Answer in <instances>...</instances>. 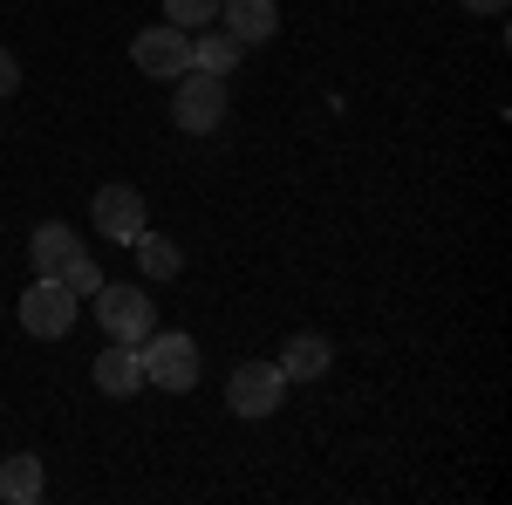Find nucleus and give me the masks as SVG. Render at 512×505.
<instances>
[{"label": "nucleus", "mask_w": 512, "mask_h": 505, "mask_svg": "<svg viewBox=\"0 0 512 505\" xmlns=\"http://www.w3.org/2000/svg\"><path fill=\"white\" fill-rule=\"evenodd\" d=\"M137 355H144V383L171 389V396H185V389L198 383V342L178 335V328H151V335L137 342Z\"/></svg>", "instance_id": "2"}, {"label": "nucleus", "mask_w": 512, "mask_h": 505, "mask_svg": "<svg viewBox=\"0 0 512 505\" xmlns=\"http://www.w3.org/2000/svg\"><path fill=\"white\" fill-rule=\"evenodd\" d=\"M96 321H103L110 342H130V349H137V342L158 328V301L144 294V280H137V287H110V280H103V294H96Z\"/></svg>", "instance_id": "3"}, {"label": "nucleus", "mask_w": 512, "mask_h": 505, "mask_svg": "<svg viewBox=\"0 0 512 505\" xmlns=\"http://www.w3.org/2000/svg\"><path fill=\"white\" fill-rule=\"evenodd\" d=\"M137 260H144V273H151V280H178V273H185V253H178L171 239H158L151 226L137 233Z\"/></svg>", "instance_id": "14"}, {"label": "nucleus", "mask_w": 512, "mask_h": 505, "mask_svg": "<svg viewBox=\"0 0 512 505\" xmlns=\"http://www.w3.org/2000/svg\"><path fill=\"white\" fill-rule=\"evenodd\" d=\"M14 314H21V328H28V335L55 342V335H69V328H76V294H69L55 273H35V287L21 294V308H14Z\"/></svg>", "instance_id": "4"}, {"label": "nucleus", "mask_w": 512, "mask_h": 505, "mask_svg": "<svg viewBox=\"0 0 512 505\" xmlns=\"http://www.w3.org/2000/svg\"><path fill=\"white\" fill-rule=\"evenodd\" d=\"M89 376H96V389H103V396H137V389H144V355L130 349V342H117V349H103L96 355V369H89Z\"/></svg>", "instance_id": "10"}, {"label": "nucleus", "mask_w": 512, "mask_h": 505, "mask_svg": "<svg viewBox=\"0 0 512 505\" xmlns=\"http://www.w3.org/2000/svg\"><path fill=\"white\" fill-rule=\"evenodd\" d=\"M76 253H82V239H76L69 219H41L35 239H28V267H35V273H62Z\"/></svg>", "instance_id": "9"}, {"label": "nucleus", "mask_w": 512, "mask_h": 505, "mask_svg": "<svg viewBox=\"0 0 512 505\" xmlns=\"http://www.w3.org/2000/svg\"><path fill=\"white\" fill-rule=\"evenodd\" d=\"M465 7H472V14H492V21L506 14V0H465Z\"/></svg>", "instance_id": "18"}, {"label": "nucleus", "mask_w": 512, "mask_h": 505, "mask_svg": "<svg viewBox=\"0 0 512 505\" xmlns=\"http://www.w3.org/2000/svg\"><path fill=\"white\" fill-rule=\"evenodd\" d=\"M280 396H287V376H280L274 362H239L233 383H226V410L233 417H274Z\"/></svg>", "instance_id": "5"}, {"label": "nucleus", "mask_w": 512, "mask_h": 505, "mask_svg": "<svg viewBox=\"0 0 512 505\" xmlns=\"http://www.w3.org/2000/svg\"><path fill=\"white\" fill-rule=\"evenodd\" d=\"M171 123L185 130V137H212L219 123H226V76H212V69H185V76H171Z\"/></svg>", "instance_id": "1"}, {"label": "nucleus", "mask_w": 512, "mask_h": 505, "mask_svg": "<svg viewBox=\"0 0 512 505\" xmlns=\"http://www.w3.org/2000/svg\"><path fill=\"white\" fill-rule=\"evenodd\" d=\"M164 21L192 35V28H205V21H219V0H164Z\"/></svg>", "instance_id": "15"}, {"label": "nucleus", "mask_w": 512, "mask_h": 505, "mask_svg": "<svg viewBox=\"0 0 512 505\" xmlns=\"http://www.w3.org/2000/svg\"><path fill=\"white\" fill-rule=\"evenodd\" d=\"M48 492V471H41L35 451H14V458H0V499L7 505H35Z\"/></svg>", "instance_id": "12"}, {"label": "nucleus", "mask_w": 512, "mask_h": 505, "mask_svg": "<svg viewBox=\"0 0 512 505\" xmlns=\"http://www.w3.org/2000/svg\"><path fill=\"white\" fill-rule=\"evenodd\" d=\"M14 89H21V62L0 48V96H14Z\"/></svg>", "instance_id": "17"}, {"label": "nucleus", "mask_w": 512, "mask_h": 505, "mask_svg": "<svg viewBox=\"0 0 512 505\" xmlns=\"http://www.w3.org/2000/svg\"><path fill=\"white\" fill-rule=\"evenodd\" d=\"M130 62H137V69H144V76H185V69H192V35H185V28H171V21H164V28H144V35L130 41Z\"/></svg>", "instance_id": "7"}, {"label": "nucleus", "mask_w": 512, "mask_h": 505, "mask_svg": "<svg viewBox=\"0 0 512 505\" xmlns=\"http://www.w3.org/2000/svg\"><path fill=\"white\" fill-rule=\"evenodd\" d=\"M239 55H246V48H239V41L226 35V28H198V35H192V69L233 76V69H239Z\"/></svg>", "instance_id": "13"}, {"label": "nucleus", "mask_w": 512, "mask_h": 505, "mask_svg": "<svg viewBox=\"0 0 512 505\" xmlns=\"http://www.w3.org/2000/svg\"><path fill=\"white\" fill-rule=\"evenodd\" d=\"M219 21L239 48H260V41L280 35V7L274 0H219Z\"/></svg>", "instance_id": "8"}, {"label": "nucleus", "mask_w": 512, "mask_h": 505, "mask_svg": "<svg viewBox=\"0 0 512 505\" xmlns=\"http://www.w3.org/2000/svg\"><path fill=\"white\" fill-rule=\"evenodd\" d=\"M328 362H335V349H328V335H287V349H280V376L287 383H315V376H328Z\"/></svg>", "instance_id": "11"}, {"label": "nucleus", "mask_w": 512, "mask_h": 505, "mask_svg": "<svg viewBox=\"0 0 512 505\" xmlns=\"http://www.w3.org/2000/svg\"><path fill=\"white\" fill-rule=\"evenodd\" d=\"M89 219H96V233L117 239V246H137V233L151 226V219H144V192H137V185H103V192H96V205H89Z\"/></svg>", "instance_id": "6"}, {"label": "nucleus", "mask_w": 512, "mask_h": 505, "mask_svg": "<svg viewBox=\"0 0 512 505\" xmlns=\"http://www.w3.org/2000/svg\"><path fill=\"white\" fill-rule=\"evenodd\" d=\"M55 280H62V287H69V294H103V273H96V260H89V253H76V260H69V267L55 273Z\"/></svg>", "instance_id": "16"}]
</instances>
